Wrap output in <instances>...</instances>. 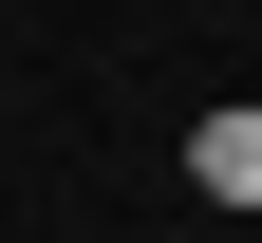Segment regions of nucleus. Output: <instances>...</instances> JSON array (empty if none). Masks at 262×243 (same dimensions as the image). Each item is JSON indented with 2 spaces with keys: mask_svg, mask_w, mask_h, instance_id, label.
<instances>
[{
  "mask_svg": "<svg viewBox=\"0 0 262 243\" xmlns=\"http://www.w3.org/2000/svg\"><path fill=\"white\" fill-rule=\"evenodd\" d=\"M187 187H206V206H262V113H206V131H187Z\"/></svg>",
  "mask_w": 262,
  "mask_h": 243,
  "instance_id": "obj_1",
  "label": "nucleus"
}]
</instances>
